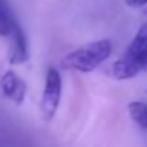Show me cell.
Returning a JSON list of instances; mask_svg holds the SVG:
<instances>
[{
  "label": "cell",
  "instance_id": "obj_7",
  "mask_svg": "<svg viewBox=\"0 0 147 147\" xmlns=\"http://www.w3.org/2000/svg\"><path fill=\"white\" fill-rule=\"evenodd\" d=\"M129 114L131 120L140 126L142 129L147 130V103L143 101H130L127 106Z\"/></svg>",
  "mask_w": 147,
  "mask_h": 147
},
{
  "label": "cell",
  "instance_id": "obj_2",
  "mask_svg": "<svg viewBox=\"0 0 147 147\" xmlns=\"http://www.w3.org/2000/svg\"><path fill=\"white\" fill-rule=\"evenodd\" d=\"M113 46L110 40H97L84 45L70 51L61 60V66L67 70H76L80 73H90L106 61L111 54Z\"/></svg>",
  "mask_w": 147,
  "mask_h": 147
},
{
  "label": "cell",
  "instance_id": "obj_4",
  "mask_svg": "<svg viewBox=\"0 0 147 147\" xmlns=\"http://www.w3.org/2000/svg\"><path fill=\"white\" fill-rule=\"evenodd\" d=\"M0 86H1V92L9 100H11L16 104H22L26 97V92H27V86L24 83V80H22L14 71L9 70L1 76L0 80Z\"/></svg>",
  "mask_w": 147,
  "mask_h": 147
},
{
  "label": "cell",
  "instance_id": "obj_1",
  "mask_svg": "<svg viewBox=\"0 0 147 147\" xmlns=\"http://www.w3.org/2000/svg\"><path fill=\"white\" fill-rule=\"evenodd\" d=\"M147 66V23H144L130 46L127 47L124 56L113 64V76L117 80H127L137 76Z\"/></svg>",
  "mask_w": 147,
  "mask_h": 147
},
{
  "label": "cell",
  "instance_id": "obj_5",
  "mask_svg": "<svg viewBox=\"0 0 147 147\" xmlns=\"http://www.w3.org/2000/svg\"><path fill=\"white\" fill-rule=\"evenodd\" d=\"M10 37V47H9V63L10 64H23L29 59V47L26 42V36L19 24L13 29L9 34Z\"/></svg>",
  "mask_w": 147,
  "mask_h": 147
},
{
  "label": "cell",
  "instance_id": "obj_3",
  "mask_svg": "<svg viewBox=\"0 0 147 147\" xmlns=\"http://www.w3.org/2000/svg\"><path fill=\"white\" fill-rule=\"evenodd\" d=\"M61 86L63 82L60 73L54 67H49L45 79L42 100H40V113L45 121H50L59 109L60 98H61Z\"/></svg>",
  "mask_w": 147,
  "mask_h": 147
},
{
  "label": "cell",
  "instance_id": "obj_6",
  "mask_svg": "<svg viewBox=\"0 0 147 147\" xmlns=\"http://www.w3.org/2000/svg\"><path fill=\"white\" fill-rule=\"evenodd\" d=\"M19 24L13 16V11L7 0H0V36H9Z\"/></svg>",
  "mask_w": 147,
  "mask_h": 147
},
{
  "label": "cell",
  "instance_id": "obj_9",
  "mask_svg": "<svg viewBox=\"0 0 147 147\" xmlns=\"http://www.w3.org/2000/svg\"><path fill=\"white\" fill-rule=\"evenodd\" d=\"M144 14H146V16H147V7H146V10H144Z\"/></svg>",
  "mask_w": 147,
  "mask_h": 147
},
{
  "label": "cell",
  "instance_id": "obj_8",
  "mask_svg": "<svg viewBox=\"0 0 147 147\" xmlns=\"http://www.w3.org/2000/svg\"><path fill=\"white\" fill-rule=\"evenodd\" d=\"M126 4H129L130 7H142L147 4V0H126Z\"/></svg>",
  "mask_w": 147,
  "mask_h": 147
}]
</instances>
